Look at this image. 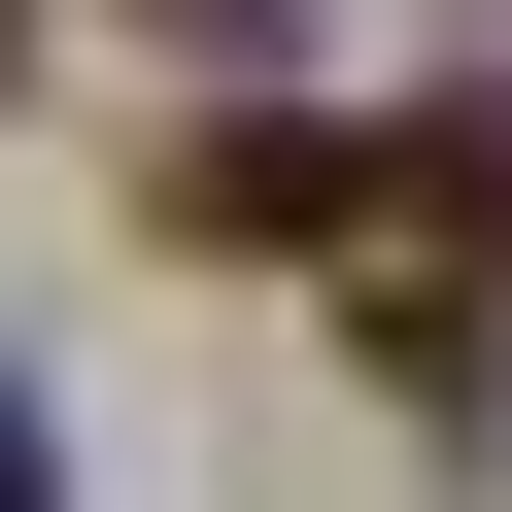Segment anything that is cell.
I'll use <instances>...</instances> for the list:
<instances>
[{
    "instance_id": "1",
    "label": "cell",
    "mask_w": 512,
    "mask_h": 512,
    "mask_svg": "<svg viewBox=\"0 0 512 512\" xmlns=\"http://www.w3.org/2000/svg\"><path fill=\"white\" fill-rule=\"evenodd\" d=\"M410 205V137H342V103H239V137H171V239H376Z\"/></svg>"
},
{
    "instance_id": "2",
    "label": "cell",
    "mask_w": 512,
    "mask_h": 512,
    "mask_svg": "<svg viewBox=\"0 0 512 512\" xmlns=\"http://www.w3.org/2000/svg\"><path fill=\"white\" fill-rule=\"evenodd\" d=\"M342 342H376V410H444V444L512 410V308L444 274V239H376V274H342Z\"/></svg>"
},
{
    "instance_id": "3",
    "label": "cell",
    "mask_w": 512,
    "mask_h": 512,
    "mask_svg": "<svg viewBox=\"0 0 512 512\" xmlns=\"http://www.w3.org/2000/svg\"><path fill=\"white\" fill-rule=\"evenodd\" d=\"M410 239H512V103H410Z\"/></svg>"
}]
</instances>
